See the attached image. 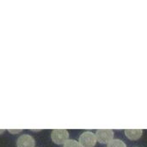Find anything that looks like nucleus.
<instances>
[{
    "instance_id": "7",
    "label": "nucleus",
    "mask_w": 147,
    "mask_h": 147,
    "mask_svg": "<svg viewBox=\"0 0 147 147\" xmlns=\"http://www.w3.org/2000/svg\"><path fill=\"white\" fill-rule=\"evenodd\" d=\"M64 147H81L79 143L74 140H68L65 144Z\"/></svg>"
},
{
    "instance_id": "5",
    "label": "nucleus",
    "mask_w": 147,
    "mask_h": 147,
    "mask_svg": "<svg viewBox=\"0 0 147 147\" xmlns=\"http://www.w3.org/2000/svg\"><path fill=\"white\" fill-rule=\"evenodd\" d=\"M143 130L142 129H126L125 134L131 140H137L140 139L142 136Z\"/></svg>"
},
{
    "instance_id": "8",
    "label": "nucleus",
    "mask_w": 147,
    "mask_h": 147,
    "mask_svg": "<svg viewBox=\"0 0 147 147\" xmlns=\"http://www.w3.org/2000/svg\"><path fill=\"white\" fill-rule=\"evenodd\" d=\"M9 132L11 133V134H17V133L22 132V130L21 129H18V130H11V129H9Z\"/></svg>"
},
{
    "instance_id": "1",
    "label": "nucleus",
    "mask_w": 147,
    "mask_h": 147,
    "mask_svg": "<svg viewBox=\"0 0 147 147\" xmlns=\"http://www.w3.org/2000/svg\"><path fill=\"white\" fill-rule=\"evenodd\" d=\"M51 138L55 144L64 145L69 140V133L66 129H53Z\"/></svg>"
},
{
    "instance_id": "2",
    "label": "nucleus",
    "mask_w": 147,
    "mask_h": 147,
    "mask_svg": "<svg viewBox=\"0 0 147 147\" xmlns=\"http://www.w3.org/2000/svg\"><path fill=\"white\" fill-rule=\"evenodd\" d=\"M96 134L92 132H84L79 137V145L81 147H94L96 144Z\"/></svg>"
},
{
    "instance_id": "3",
    "label": "nucleus",
    "mask_w": 147,
    "mask_h": 147,
    "mask_svg": "<svg viewBox=\"0 0 147 147\" xmlns=\"http://www.w3.org/2000/svg\"><path fill=\"white\" fill-rule=\"evenodd\" d=\"M97 141L101 144H109L114 139V132L111 129H98L96 133Z\"/></svg>"
},
{
    "instance_id": "6",
    "label": "nucleus",
    "mask_w": 147,
    "mask_h": 147,
    "mask_svg": "<svg viewBox=\"0 0 147 147\" xmlns=\"http://www.w3.org/2000/svg\"><path fill=\"white\" fill-rule=\"evenodd\" d=\"M107 147H127V146L121 140H113L108 144Z\"/></svg>"
},
{
    "instance_id": "4",
    "label": "nucleus",
    "mask_w": 147,
    "mask_h": 147,
    "mask_svg": "<svg viewBox=\"0 0 147 147\" xmlns=\"http://www.w3.org/2000/svg\"><path fill=\"white\" fill-rule=\"evenodd\" d=\"M16 146L17 147H34L35 141L32 136L28 134H23L18 138Z\"/></svg>"
}]
</instances>
